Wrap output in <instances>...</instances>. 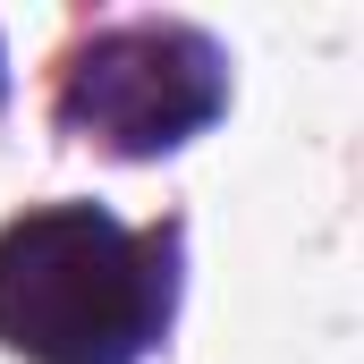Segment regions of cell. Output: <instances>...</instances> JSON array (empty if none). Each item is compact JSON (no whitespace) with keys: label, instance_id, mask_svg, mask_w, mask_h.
<instances>
[{"label":"cell","instance_id":"6da1fadb","mask_svg":"<svg viewBox=\"0 0 364 364\" xmlns=\"http://www.w3.org/2000/svg\"><path fill=\"white\" fill-rule=\"evenodd\" d=\"M178 314V229L43 203L0 229V348L26 364H144Z\"/></svg>","mask_w":364,"mask_h":364},{"label":"cell","instance_id":"7a4b0ae2","mask_svg":"<svg viewBox=\"0 0 364 364\" xmlns=\"http://www.w3.org/2000/svg\"><path fill=\"white\" fill-rule=\"evenodd\" d=\"M220 110H229V60L203 26H178V17H136L93 34L60 85V127L119 161L178 153Z\"/></svg>","mask_w":364,"mask_h":364}]
</instances>
